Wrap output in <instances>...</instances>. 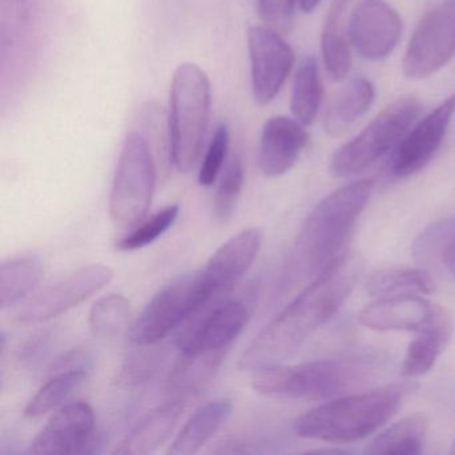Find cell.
I'll list each match as a JSON object with an SVG mask.
<instances>
[{"mask_svg":"<svg viewBox=\"0 0 455 455\" xmlns=\"http://www.w3.org/2000/svg\"><path fill=\"white\" fill-rule=\"evenodd\" d=\"M362 271L359 255L345 252L315 276L242 354L239 369L255 371L294 354L348 299Z\"/></svg>","mask_w":455,"mask_h":455,"instance_id":"1","label":"cell"},{"mask_svg":"<svg viewBox=\"0 0 455 455\" xmlns=\"http://www.w3.org/2000/svg\"><path fill=\"white\" fill-rule=\"evenodd\" d=\"M374 190L371 180H355L322 199L295 239L284 284L314 279L342 255Z\"/></svg>","mask_w":455,"mask_h":455,"instance_id":"2","label":"cell"},{"mask_svg":"<svg viewBox=\"0 0 455 455\" xmlns=\"http://www.w3.org/2000/svg\"><path fill=\"white\" fill-rule=\"evenodd\" d=\"M385 369L374 354L316 359L297 364H270L255 370L252 388L273 398L326 401L369 385Z\"/></svg>","mask_w":455,"mask_h":455,"instance_id":"3","label":"cell"},{"mask_svg":"<svg viewBox=\"0 0 455 455\" xmlns=\"http://www.w3.org/2000/svg\"><path fill=\"white\" fill-rule=\"evenodd\" d=\"M414 388V383L398 382L337 396L297 418L295 433L329 443L361 441L383 427Z\"/></svg>","mask_w":455,"mask_h":455,"instance_id":"4","label":"cell"},{"mask_svg":"<svg viewBox=\"0 0 455 455\" xmlns=\"http://www.w3.org/2000/svg\"><path fill=\"white\" fill-rule=\"evenodd\" d=\"M212 111V84L196 63L174 71L170 92V162L183 174L201 159Z\"/></svg>","mask_w":455,"mask_h":455,"instance_id":"5","label":"cell"},{"mask_svg":"<svg viewBox=\"0 0 455 455\" xmlns=\"http://www.w3.org/2000/svg\"><path fill=\"white\" fill-rule=\"evenodd\" d=\"M156 167L153 150L138 132L124 140L110 194V217L121 228L142 222L153 204Z\"/></svg>","mask_w":455,"mask_h":455,"instance_id":"6","label":"cell"},{"mask_svg":"<svg viewBox=\"0 0 455 455\" xmlns=\"http://www.w3.org/2000/svg\"><path fill=\"white\" fill-rule=\"evenodd\" d=\"M419 100L411 95L399 98L388 105L361 134L335 153L330 166L332 174L346 178L369 169L391 148L398 146L419 116Z\"/></svg>","mask_w":455,"mask_h":455,"instance_id":"7","label":"cell"},{"mask_svg":"<svg viewBox=\"0 0 455 455\" xmlns=\"http://www.w3.org/2000/svg\"><path fill=\"white\" fill-rule=\"evenodd\" d=\"M209 303L201 271L180 276L151 298L132 330L134 345H156Z\"/></svg>","mask_w":455,"mask_h":455,"instance_id":"8","label":"cell"},{"mask_svg":"<svg viewBox=\"0 0 455 455\" xmlns=\"http://www.w3.org/2000/svg\"><path fill=\"white\" fill-rule=\"evenodd\" d=\"M455 55V0H439L426 12L407 46L403 74L425 79L438 73Z\"/></svg>","mask_w":455,"mask_h":455,"instance_id":"9","label":"cell"},{"mask_svg":"<svg viewBox=\"0 0 455 455\" xmlns=\"http://www.w3.org/2000/svg\"><path fill=\"white\" fill-rule=\"evenodd\" d=\"M249 303L243 299H220L207 303L194 313L177 338L180 353L231 347L250 319Z\"/></svg>","mask_w":455,"mask_h":455,"instance_id":"10","label":"cell"},{"mask_svg":"<svg viewBox=\"0 0 455 455\" xmlns=\"http://www.w3.org/2000/svg\"><path fill=\"white\" fill-rule=\"evenodd\" d=\"M113 278L114 270L108 266L78 268L33 295L18 311V319L23 323H36L62 315L100 291Z\"/></svg>","mask_w":455,"mask_h":455,"instance_id":"11","label":"cell"},{"mask_svg":"<svg viewBox=\"0 0 455 455\" xmlns=\"http://www.w3.org/2000/svg\"><path fill=\"white\" fill-rule=\"evenodd\" d=\"M251 90L255 103L267 106L281 92L294 66V52L281 34L266 26H251L247 30Z\"/></svg>","mask_w":455,"mask_h":455,"instance_id":"12","label":"cell"},{"mask_svg":"<svg viewBox=\"0 0 455 455\" xmlns=\"http://www.w3.org/2000/svg\"><path fill=\"white\" fill-rule=\"evenodd\" d=\"M401 34V17L385 0H359L351 12L347 36L351 46L366 60L387 58Z\"/></svg>","mask_w":455,"mask_h":455,"instance_id":"13","label":"cell"},{"mask_svg":"<svg viewBox=\"0 0 455 455\" xmlns=\"http://www.w3.org/2000/svg\"><path fill=\"white\" fill-rule=\"evenodd\" d=\"M260 228L242 230L214 252L201 271L202 284L209 303L228 294L250 270L262 246Z\"/></svg>","mask_w":455,"mask_h":455,"instance_id":"14","label":"cell"},{"mask_svg":"<svg viewBox=\"0 0 455 455\" xmlns=\"http://www.w3.org/2000/svg\"><path fill=\"white\" fill-rule=\"evenodd\" d=\"M454 113L455 95H452L420 119L411 132H406L395 148L391 164L395 177H411L427 166L443 143Z\"/></svg>","mask_w":455,"mask_h":455,"instance_id":"15","label":"cell"},{"mask_svg":"<svg viewBox=\"0 0 455 455\" xmlns=\"http://www.w3.org/2000/svg\"><path fill=\"white\" fill-rule=\"evenodd\" d=\"M95 414L86 402L60 407L31 443L33 454H76L92 442Z\"/></svg>","mask_w":455,"mask_h":455,"instance_id":"16","label":"cell"},{"mask_svg":"<svg viewBox=\"0 0 455 455\" xmlns=\"http://www.w3.org/2000/svg\"><path fill=\"white\" fill-rule=\"evenodd\" d=\"M308 142L305 124L289 116H271L260 134L259 167L268 178L289 172Z\"/></svg>","mask_w":455,"mask_h":455,"instance_id":"17","label":"cell"},{"mask_svg":"<svg viewBox=\"0 0 455 455\" xmlns=\"http://www.w3.org/2000/svg\"><path fill=\"white\" fill-rule=\"evenodd\" d=\"M435 307L422 295L375 298L359 311L358 321L375 331L419 332L430 322Z\"/></svg>","mask_w":455,"mask_h":455,"instance_id":"18","label":"cell"},{"mask_svg":"<svg viewBox=\"0 0 455 455\" xmlns=\"http://www.w3.org/2000/svg\"><path fill=\"white\" fill-rule=\"evenodd\" d=\"M452 319L446 308L436 305L430 322L410 342L402 363V375L418 378L433 369L452 334Z\"/></svg>","mask_w":455,"mask_h":455,"instance_id":"19","label":"cell"},{"mask_svg":"<svg viewBox=\"0 0 455 455\" xmlns=\"http://www.w3.org/2000/svg\"><path fill=\"white\" fill-rule=\"evenodd\" d=\"M183 409L180 402H170L148 412L116 447V454H150L164 446L174 433Z\"/></svg>","mask_w":455,"mask_h":455,"instance_id":"20","label":"cell"},{"mask_svg":"<svg viewBox=\"0 0 455 455\" xmlns=\"http://www.w3.org/2000/svg\"><path fill=\"white\" fill-rule=\"evenodd\" d=\"M233 412V403L228 399H217L199 407L183 426L169 449L172 455H188L198 452Z\"/></svg>","mask_w":455,"mask_h":455,"instance_id":"21","label":"cell"},{"mask_svg":"<svg viewBox=\"0 0 455 455\" xmlns=\"http://www.w3.org/2000/svg\"><path fill=\"white\" fill-rule=\"evenodd\" d=\"M374 97V86L367 79L356 78L345 84L327 108L324 116L327 134L342 137L371 108Z\"/></svg>","mask_w":455,"mask_h":455,"instance_id":"22","label":"cell"},{"mask_svg":"<svg viewBox=\"0 0 455 455\" xmlns=\"http://www.w3.org/2000/svg\"><path fill=\"white\" fill-rule=\"evenodd\" d=\"M228 353H230V347L196 351V353H180V359L170 372V388L183 394L202 390L220 371Z\"/></svg>","mask_w":455,"mask_h":455,"instance_id":"23","label":"cell"},{"mask_svg":"<svg viewBox=\"0 0 455 455\" xmlns=\"http://www.w3.org/2000/svg\"><path fill=\"white\" fill-rule=\"evenodd\" d=\"M428 419L422 414L410 415L378 434L369 444L366 454L417 455L425 446Z\"/></svg>","mask_w":455,"mask_h":455,"instance_id":"24","label":"cell"},{"mask_svg":"<svg viewBox=\"0 0 455 455\" xmlns=\"http://www.w3.org/2000/svg\"><path fill=\"white\" fill-rule=\"evenodd\" d=\"M347 0H335L324 20L322 54L327 73L334 81H342L351 68L350 44L343 30V14Z\"/></svg>","mask_w":455,"mask_h":455,"instance_id":"25","label":"cell"},{"mask_svg":"<svg viewBox=\"0 0 455 455\" xmlns=\"http://www.w3.org/2000/svg\"><path fill=\"white\" fill-rule=\"evenodd\" d=\"M367 292L374 298L391 295H428L435 289L427 271L412 267H388L375 273L367 282Z\"/></svg>","mask_w":455,"mask_h":455,"instance_id":"26","label":"cell"},{"mask_svg":"<svg viewBox=\"0 0 455 455\" xmlns=\"http://www.w3.org/2000/svg\"><path fill=\"white\" fill-rule=\"evenodd\" d=\"M41 260L34 257L17 258L0 266V308L12 307L38 287L42 279Z\"/></svg>","mask_w":455,"mask_h":455,"instance_id":"27","label":"cell"},{"mask_svg":"<svg viewBox=\"0 0 455 455\" xmlns=\"http://www.w3.org/2000/svg\"><path fill=\"white\" fill-rule=\"evenodd\" d=\"M323 98L318 63L313 55L303 58L294 76L291 92V111L295 119L310 126L316 116Z\"/></svg>","mask_w":455,"mask_h":455,"instance_id":"28","label":"cell"},{"mask_svg":"<svg viewBox=\"0 0 455 455\" xmlns=\"http://www.w3.org/2000/svg\"><path fill=\"white\" fill-rule=\"evenodd\" d=\"M414 255L420 262L435 263L455 279V218L426 228L415 241Z\"/></svg>","mask_w":455,"mask_h":455,"instance_id":"29","label":"cell"},{"mask_svg":"<svg viewBox=\"0 0 455 455\" xmlns=\"http://www.w3.org/2000/svg\"><path fill=\"white\" fill-rule=\"evenodd\" d=\"M86 379L87 374L82 369H70L55 375L28 402L25 410L26 417L39 418L57 409Z\"/></svg>","mask_w":455,"mask_h":455,"instance_id":"30","label":"cell"},{"mask_svg":"<svg viewBox=\"0 0 455 455\" xmlns=\"http://www.w3.org/2000/svg\"><path fill=\"white\" fill-rule=\"evenodd\" d=\"M132 316V305L121 294L105 295L90 310V329L97 337L111 339L126 330Z\"/></svg>","mask_w":455,"mask_h":455,"instance_id":"31","label":"cell"},{"mask_svg":"<svg viewBox=\"0 0 455 455\" xmlns=\"http://www.w3.org/2000/svg\"><path fill=\"white\" fill-rule=\"evenodd\" d=\"M244 186V166L241 156H235L228 161L214 198V217L220 222H228L238 206Z\"/></svg>","mask_w":455,"mask_h":455,"instance_id":"32","label":"cell"},{"mask_svg":"<svg viewBox=\"0 0 455 455\" xmlns=\"http://www.w3.org/2000/svg\"><path fill=\"white\" fill-rule=\"evenodd\" d=\"M178 215H180L178 204L164 207L161 212H156L148 220L138 223L132 233L127 234L118 242L116 249L119 251H135V250L143 249V247L154 243L174 225Z\"/></svg>","mask_w":455,"mask_h":455,"instance_id":"33","label":"cell"},{"mask_svg":"<svg viewBox=\"0 0 455 455\" xmlns=\"http://www.w3.org/2000/svg\"><path fill=\"white\" fill-rule=\"evenodd\" d=\"M135 346L137 350L130 354L119 377V382L127 387L148 382L162 361V353L156 350V345Z\"/></svg>","mask_w":455,"mask_h":455,"instance_id":"34","label":"cell"},{"mask_svg":"<svg viewBox=\"0 0 455 455\" xmlns=\"http://www.w3.org/2000/svg\"><path fill=\"white\" fill-rule=\"evenodd\" d=\"M228 145H230V132L228 124H218L199 170L198 180L201 186L210 188L217 182L228 158Z\"/></svg>","mask_w":455,"mask_h":455,"instance_id":"35","label":"cell"},{"mask_svg":"<svg viewBox=\"0 0 455 455\" xmlns=\"http://www.w3.org/2000/svg\"><path fill=\"white\" fill-rule=\"evenodd\" d=\"M295 0H258V12L266 28L284 36L294 25Z\"/></svg>","mask_w":455,"mask_h":455,"instance_id":"36","label":"cell"},{"mask_svg":"<svg viewBox=\"0 0 455 455\" xmlns=\"http://www.w3.org/2000/svg\"><path fill=\"white\" fill-rule=\"evenodd\" d=\"M319 4H321V0H295L298 9L302 12H306V14L313 12L319 6Z\"/></svg>","mask_w":455,"mask_h":455,"instance_id":"37","label":"cell"},{"mask_svg":"<svg viewBox=\"0 0 455 455\" xmlns=\"http://www.w3.org/2000/svg\"><path fill=\"white\" fill-rule=\"evenodd\" d=\"M451 454H455V439H454V442H452V444H451Z\"/></svg>","mask_w":455,"mask_h":455,"instance_id":"38","label":"cell"}]
</instances>
